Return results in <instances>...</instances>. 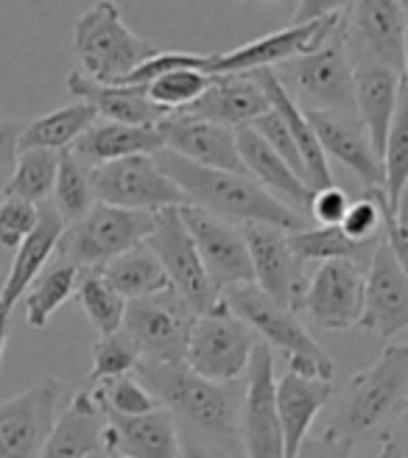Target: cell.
Here are the masks:
<instances>
[{"instance_id": "cell-4", "label": "cell", "mask_w": 408, "mask_h": 458, "mask_svg": "<svg viewBox=\"0 0 408 458\" xmlns=\"http://www.w3.org/2000/svg\"><path fill=\"white\" fill-rule=\"evenodd\" d=\"M275 73L285 87V93L293 98V104L302 106L305 112H330L350 121L355 118L353 59L347 51L344 22L319 48L283 62Z\"/></svg>"}, {"instance_id": "cell-46", "label": "cell", "mask_w": 408, "mask_h": 458, "mask_svg": "<svg viewBox=\"0 0 408 458\" xmlns=\"http://www.w3.org/2000/svg\"><path fill=\"white\" fill-rule=\"evenodd\" d=\"M347 210H350V196L338 185L313 191L308 204V216L316 221V226H342Z\"/></svg>"}, {"instance_id": "cell-12", "label": "cell", "mask_w": 408, "mask_h": 458, "mask_svg": "<svg viewBox=\"0 0 408 458\" xmlns=\"http://www.w3.org/2000/svg\"><path fill=\"white\" fill-rule=\"evenodd\" d=\"M249 380L241 400L238 437L246 458H285L283 428L277 414V375H275V352L263 341L252 352L249 363Z\"/></svg>"}, {"instance_id": "cell-53", "label": "cell", "mask_w": 408, "mask_h": 458, "mask_svg": "<svg viewBox=\"0 0 408 458\" xmlns=\"http://www.w3.org/2000/svg\"><path fill=\"white\" fill-rule=\"evenodd\" d=\"M364 458H400L397 445H395V439H392V433H389V430H380V433H378V439H375L372 453H367Z\"/></svg>"}, {"instance_id": "cell-7", "label": "cell", "mask_w": 408, "mask_h": 458, "mask_svg": "<svg viewBox=\"0 0 408 458\" xmlns=\"http://www.w3.org/2000/svg\"><path fill=\"white\" fill-rule=\"evenodd\" d=\"M151 213H134L98 204L81 221L64 226L56 246V260L79 271H101L106 263L149 241L154 229Z\"/></svg>"}, {"instance_id": "cell-19", "label": "cell", "mask_w": 408, "mask_h": 458, "mask_svg": "<svg viewBox=\"0 0 408 458\" xmlns=\"http://www.w3.org/2000/svg\"><path fill=\"white\" fill-rule=\"evenodd\" d=\"M154 129L163 140V151L183 157L199 168H213V171L246 176L233 129H224L210 121L193 118L188 112H174Z\"/></svg>"}, {"instance_id": "cell-39", "label": "cell", "mask_w": 408, "mask_h": 458, "mask_svg": "<svg viewBox=\"0 0 408 458\" xmlns=\"http://www.w3.org/2000/svg\"><path fill=\"white\" fill-rule=\"evenodd\" d=\"M87 388L93 392V400L104 411V417H143L160 408V403L151 397L149 388L132 375L112 377Z\"/></svg>"}, {"instance_id": "cell-8", "label": "cell", "mask_w": 408, "mask_h": 458, "mask_svg": "<svg viewBox=\"0 0 408 458\" xmlns=\"http://www.w3.org/2000/svg\"><path fill=\"white\" fill-rule=\"evenodd\" d=\"M255 347L258 335L252 327L243 325L224 302H218V308L196 318L185 366L210 383L235 386L249 372Z\"/></svg>"}, {"instance_id": "cell-15", "label": "cell", "mask_w": 408, "mask_h": 458, "mask_svg": "<svg viewBox=\"0 0 408 458\" xmlns=\"http://www.w3.org/2000/svg\"><path fill=\"white\" fill-rule=\"evenodd\" d=\"M179 216H183V224L188 229V235L193 238L201 266L208 271L218 296L230 288L255 285V271H252V260H249V249L241 226L221 221L193 208V204L179 210Z\"/></svg>"}, {"instance_id": "cell-54", "label": "cell", "mask_w": 408, "mask_h": 458, "mask_svg": "<svg viewBox=\"0 0 408 458\" xmlns=\"http://www.w3.org/2000/svg\"><path fill=\"white\" fill-rule=\"evenodd\" d=\"M179 458H213V453H208L201 445H196L193 439H183V447H179Z\"/></svg>"}, {"instance_id": "cell-27", "label": "cell", "mask_w": 408, "mask_h": 458, "mask_svg": "<svg viewBox=\"0 0 408 458\" xmlns=\"http://www.w3.org/2000/svg\"><path fill=\"white\" fill-rule=\"evenodd\" d=\"M67 89L79 101L89 104L96 109L98 118L109 123H123V126H149L154 129L168 112H163L157 104L149 101L143 87H118V84H101L84 76L81 71H73L67 76Z\"/></svg>"}, {"instance_id": "cell-38", "label": "cell", "mask_w": 408, "mask_h": 458, "mask_svg": "<svg viewBox=\"0 0 408 458\" xmlns=\"http://www.w3.org/2000/svg\"><path fill=\"white\" fill-rule=\"evenodd\" d=\"M51 204L64 221V226L81 221L96 208L93 185H89V168H84L71 151H59V171H56Z\"/></svg>"}, {"instance_id": "cell-35", "label": "cell", "mask_w": 408, "mask_h": 458, "mask_svg": "<svg viewBox=\"0 0 408 458\" xmlns=\"http://www.w3.org/2000/svg\"><path fill=\"white\" fill-rule=\"evenodd\" d=\"M79 268L67 266L62 260H54L42 268L39 277L26 291V322L34 330H42L48 325V318L71 300L76 291Z\"/></svg>"}, {"instance_id": "cell-5", "label": "cell", "mask_w": 408, "mask_h": 458, "mask_svg": "<svg viewBox=\"0 0 408 458\" xmlns=\"http://www.w3.org/2000/svg\"><path fill=\"white\" fill-rule=\"evenodd\" d=\"M221 302L230 308L243 325L252 327L255 335L271 352H283L288 358V369L308 377L330 380L333 377V358L313 341L297 313L271 302L268 296L255 285H241L221 293Z\"/></svg>"}, {"instance_id": "cell-21", "label": "cell", "mask_w": 408, "mask_h": 458, "mask_svg": "<svg viewBox=\"0 0 408 458\" xmlns=\"http://www.w3.org/2000/svg\"><path fill=\"white\" fill-rule=\"evenodd\" d=\"M176 420L160 405L143 417H106L104 458H179Z\"/></svg>"}, {"instance_id": "cell-43", "label": "cell", "mask_w": 408, "mask_h": 458, "mask_svg": "<svg viewBox=\"0 0 408 458\" xmlns=\"http://www.w3.org/2000/svg\"><path fill=\"white\" fill-rule=\"evenodd\" d=\"M383 188H372L358 201H350V210L342 221V233L355 243H370L383 238Z\"/></svg>"}, {"instance_id": "cell-11", "label": "cell", "mask_w": 408, "mask_h": 458, "mask_svg": "<svg viewBox=\"0 0 408 458\" xmlns=\"http://www.w3.org/2000/svg\"><path fill=\"white\" fill-rule=\"evenodd\" d=\"M146 246L154 251L157 260H160L166 277L171 283V291L183 296L199 316L218 308L221 296L201 266V258L193 246V238L188 235L179 210L157 213Z\"/></svg>"}, {"instance_id": "cell-20", "label": "cell", "mask_w": 408, "mask_h": 458, "mask_svg": "<svg viewBox=\"0 0 408 458\" xmlns=\"http://www.w3.org/2000/svg\"><path fill=\"white\" fill-rule=\"evenodd\" d=\"M358 327L375 333L387 344L408 330V277L400 271L387 241L378 243L367 268L364 310Z\"/></svg>"}, {"instance_id": "cell-14", "label": "cell", "mask_w": 408, "mask_h": 458, "mask_svg": "<svg viewBox=\"0 0 408 458\" xmlns=\"http://www.w3.org/2000/svg\"><path fill=\"white\" fill-rule=\"evenodd\" d=\"M344 14H347V6L325 20L305 22V26H288L283 31L246 42L241 48L224 51V54H208V76H243L255 71H271V64L280 67L288 59L310 54L342 26Z\"/></svg>"}, {"instance_id": "cell-41", "label": "cell", "mask_w": 408, "mask_h": 458, "mask_svg": "<svg viewBox=\"0 0 408 458\" xmlns=\"http://www.w3.org/2000/svg\"><path fill=\"white\" fill-rule=\"evenodd\" d=\"M89 355H93V366H89V375H87L89 386L112 380V377H126L138 369V363H140V350L134 347V341L123 330L112 335H98Z\"/></svg>"}, {"instance_id": "cell-24", "label": "cell", "mask_w": 408, "mask_h": 458, "mask_svg": "<svg viewBox=\"0 0 408 458\" xmlns=\"http://www.w3.org/2000/svg\"><path fill=\"white\" fill-rule=\"evenodd\" d=\"M62 233H64V221L54 210V204L51 201L39 204V221L31 229V235L17 246V255L9 266L4 288H0V310L12 313L20 296H26L31 283L39 277L42 268L56 255Z\"/></svg>"}, {"instance_id": "cell-23", "label": "cell", "mask_w": 408, "mask_h": 458, "mask_svg": "<svg viewBox=\"0 0 408 458\" xmlns=\"http://www.w3.org/2000/svg\"><path fill=\"white\" fill-rule=\"evenodd\" d=\"M185 112L193 114V118L238 131L263 118L266 112H271V106L258 79L243 73V76H216L213 84L208 87V93L196 104H191Z\"/></svg>"}, {"instance_id": "cell-32", "label": "cell", "mask_w": 408, "mask_h": 458, "mask_svg": "<svg viewBox=\"0 0 408 458\" xmlns=\"http://www.w3.org/2000/svg\"><path fill=\"white\" fill-rule=\"evenodd\" d=\"M98 123V114L96 109L84 104V101H76V104H67L62 109H54L48 114H42V118L31 121L29 126H22V134H20V143H17V154L20 151H71L73 143L79 137Z\"/></svg>"}, {"instance_id": "cell-17", "label": "cell", "mask_w": 408, "mask_h": 458, "mask_svg": "<svg viewBox=\"0 0 408 458\" xmlns=\"http://www.w3.org/2000/svg\"><path fill=\"white\" fill-rule=\"evenodd\" d=\"M62 397V380L48 377L29 392L0 403V458H39L48 442L56 405Z\"/></svg>"}, {"instance_id": "cell-9", "label": "cell", "mask_w": 408, "mask_h": 458, "mask_svg": "<svg viewBox=\"0 0 408 458\" xmlns=\"http://www.w3.org/2000/svg\"><path fill=\"white\" fill-rule=\"evenodd\" d=\"M89 185L98 204L134 210V213H163L188 208L185 193L160 168L154 157H126L89 168Z\"/></svg>"}, {"instance_id": "cell-6", "label": "cell", "mask_w": 408, "mask_h": 458, "mask_svg": "<svg viewBox=\"0 0 408 458\" xmlns=\"http://www.w3.org/2000/svg\"><path fill=\"white\" fill-rule=\"evenodd\" d=\"M73 51L81 62V73L101 84H121L143 62L160 54L154 42L134 34L115 4L89 6L73 29Z\"/></svg>"}, {"instance_id": "cell-45", "label": "cell", "mask_w": 408, "mask_h": 458, "mask_svg": "<svg viewBox=\"0 0 408 458\" xmlns=\"http://www.w3.org/2000/svg\"><path fill=\"white\" fill-rule=\"evenodd\" d=\"M37 221H39L37 204L20 201V199H4L0 201V246L17 249L31 235Z\"/></svg>"}, {"instance_id": "cell-3", "label": "cell", "mask_w": 408, "mask_h": 458, "mask_svg": "<svg viewBox=\"0 0 408 458\" xmlns=\"http://www.w3.org/2000/svg\"><path fill=\"white\" fill-rule=\"evenodd\" d=\"M138 380L149 388L151 397L160 403L168 414L185 420L188 425L210 433L218 439L238 437V417L243 394L235 386H218L193 375L185 363L166 366L140 360L134 369Z\"/></svg>"}, {"instance_id": "cell-47", "label": "cell", "mask_w": 408, "mask_h": 458, "mask_svg": "<svg viewBox=\"0 0 408 458\" xmlns=\"http://www.w3.org/2000/svg\"><path fill=\"white\" fill-rule=\"evenodd\" d=\"M297 458H355V442L338 439L333 433H319V437H308L297 453Z\"/></svg>"}, {"instance_id": "cell-42", "label": "cell", "mask_w": 408, "mask_h": 458, "mask_svg": "<svg viewBox=\"0 0 408 458\" xmlns=\"http://www.w3.org/2000/svg\"><path fill=\"white\" fill-rule=\"evenodd\" d=\"M213 79L216 76H204L199 71H174V73L154 79L143 89H146L151 104H157L163 112L174 114V112H185L191 104H196L204 93H208Z\"/></svg>"}, {"instance_id": "cell-29", "label": "cell", "mask_w": 408, "mask_h": 458, "mask_svg": "<svg viewBox=\"0 0 408 458\" xmlns=\"http://www.w3.org/2000/svg\"><path fill=\"white\" fill-rule=\"evenodd\" d=\"M235 140H238V151L243 159L246 176L255 179L266 193H271L277 201H283L285 208H291L293 213H300V210L308 213L313 191L283 163L275 151L268 148V143L263 140V137L252 126H246V129L235 131Z\"/></svg>"}, {"instance_id": "cell-30", "label": "cell", "mask_w": 408, "mask_h": 458, "mask_svg": "<svg viewBox=\"0 0 408 458\" xmlns=\"http://www.w3.org/2000/svg\"><path fill=\"white\" fill-rule=\"evenodd\" d=\"M249 76L258 79L260 89H263L266 98H268L271 112H275L277 118L285 123V129L291 131L293 143H297V148H300V157H302V165H305V174H308L310 191H322V188L336 185L333 174H330V163H327V157H325L319 140H316V131H313V126L308 121L305 109L293 104V98L285 93V87L280 84L277 73L275 71H255V73H249Z\"/></svg>"}, {"instance_id": "cell-49", "label": "cell", "mask_w": 408, "mask_h": 458, "mask_svg": "<svg viewBox=\"0 0 408 458\" xmlns=\"http://www.w3.org/2000/svg\"><path fill=\"white\" fill-rule=\"evenodd\" d=\"M347 4H333V0H305V4H297L293 9V22L291 26H305V22H316L325 20L336 12H342Z\"/></svg>"}, {"instance_id": "cell-40", "label": "cell", "mask_w": 408, "mask_h": 458, "mask_svg": "<svg viewBox=\"0 0 408 458\" xmlns=\"http://www.w3.org/2000/svg\"><path fill=\"white\" fill-rule=\"evenodd\" d=\"M380 165H383V193H387L389 208H392L403 185L408 182V96H405V87H400V101H397V112H395V121H392V129L387 137V148H383V157H380Z\"/></svg>"}, {"instance_id": "cell-31", "label": "cell", "mask_w": 408, "mask_h": 458, "mask_svg": "<svg viewBox=\"0 0 408 458\" xmlns=\"http://www.w3.org/2000/svg\"><path fill=\"white\" fill-rule=\"evenodd\" d=\"M163 151V140L157 129L149 126H123V123H93L79 140L73 143L71 154L79 159L84 168H98L106 163L126 157H154Z\"/></svg>"}, {"instance_id": "cell-56", "label": "cell", "mask_w": 408, "mask_h": 458, "mask_svg": "<svg viewBox=\"0 0 408 458\" xmlns=\"http://www.w3.org/2000/svg\"><path fill=\"white\" fill-rule=\"evenodd\" d=\"M403 87H405V96H408V37H405V59H403Z\"/></svg>"}, {"instance_id": "cell-26", "label": "cell", "mask_w": 408, "mask_h": 458, "mask_svg": "<svg viewBox=\"0 0 408 458\" xmlns=\"http://www.w3.org/2000/svg\"><path fill=\"white\" fill-rule=\"evenodd\" d=\"M104 411L93 400V392L81 388L54 422L39 458H98L104 455Z\"/></svg>"}, {"instance_id": "cell-13", "label": "cell", "mask_w": 408, "mask_h": 458, "mask_svg": "<svg viewBox=\"0 0 408 458\" xmlns=\"http://www.w3.org/2000/svg\"><path fill=\"white\" fill-rule=\"evenodd\" d=\"M344 37L353 64L372 62L403 76L408 4L397 0H361L347 4Z\"/></svg>"}, {"instance_id": "cell-33", "label": "cell", "mask_w": 408, "mask_h": 458, "mask_svg": "<svg viewBox=\"0 0 408 458\" xmlns=\"http://www.w3.org/2000/svg\"><path fill=\"white\" fill-rule=\"evenodd\" d=\"M101 274L126 302L146 300V296H157V293L171 291V283L166 277L160 260H157V255L146 243L134 246L126 251V255L106 263L101 268Z\"/></svg>"}, {"instance_id": "cell-52", "label": "cell", "mask_w": 408, "mask_h": 458, "mask_svg": "<svg viewBox=\"0 0 408 458\" xmlns=\"http://www.w3.org/2000/svg\"><path fill=\"white\" fill-rule=\"evenodd\" d=\"M392 221H395V226L400 229V233L408 238V182L403 185V191H400V196L395 199V204H392Z\"/></svg>"}, {"instance_id": "cell-44", "label": "cell", "mask_w": 408, "mask_h": 458, "mask_svg": "<svg viewBox=\"0 0 408 458\" xmlns=\"http://www.w3.org/2000/svg\"><path fill=\"white\" fill-rule=\"evenodd\" d=\"M252 129L268 143V148L275 151V154L283 159V163L308 185V174H305V165H302L300 148H297V143H293L291 131L285 129V123L277 118V114H275V112H266L263 118H258V121L252 123ZM308 188H310V185H308Z\"/></svg>"}, {"instance_id": "cell-25", "label": "cell", "mask_w": 408, "mask_h": 458, "mask_svg": "<svg viewBox=\"0 0 408 458\" xmlns=\"http://www.w3.org/2000/svg\"><path fill=\"white\" fill-rule=\"evenodd\" d=\"M333 397V383L308 377L300 372L285 369L277 380V414L283 428V447L285 458H297L302 442L308 439V430L319 411Z\"/></svg>"}, {"instance_id": "cell-2", "label": "cell", "mask_w": 408, "mask_h": 458, "mask_svg": "<svg viewBox=\"0 0 408 458\" xmlns=\"http://www.w3.org/2000/svg\"><path fill=\"white\" fill-rule=\"evenodd\" d=\"M408 403V344H387L378 360L361 369L338 403L327 433L338 439H364L387 430Z\"/></svg>"}, {"instance_id": "cell-22", "label": "cell", "mask_w": 408, "mask_h": 458, "mask_svg": "<svg viewBox=\"0 0 408 458\" xmlns=\"http://www.w3.org/2000/svg\"><path fill=\"white\" fill-rule=\"evenodd\" d=\"M353 87H355V114L361 121V129H364L372 151L380 159L383 148H387V137L395 121V112H397L403 76L383 64L355 62Z\"/></svg>"}, {"instance_id": "cell-48", "label": "cell", "mask_w": 408, "mask_h": 458, "mask_svg": "<svg viewBox=\"0 0 408 458\" xmlns=\"http://www.w3.org/2000/svg\"><path fill=\"white\" fill-rule=\"evenodd\" d=\"M383 241H387V246H389V251L395 255V260H397V266H400V271L408 277V238L400 233V229L395 226V221H392V210H389V199L383 196Z\"/></svg>"}, {"instance_id": "cell-10", "label": "cell", "mask_w": 408, "mask_h": 458, "mask_svg": "<svg viewBox=\"0 0 408 458\" xmlns=\"http://www.w3.org/2000/svg\"><path fill=\"white\" fill-rule=\"evenodd\" d=\"M199 313L179 293L166 291L126 302L123 333L140 350V360L179 366L188 358V341Z\"/></svg>"}, {"instance_id": "cell-18", "label": "cell", "mask_w": 408, "mask_h": 458, "mask_svg": "<svg viewBox=\"0 0 408 458\" xmlns=\"http://www.w3.org/2000/svg\"><path fill=\"white\" fill-rule=\"evenodd\" d=\"M249 260L255 271V288H260L271 302H277L288 310L297 313L302 308L305 296V266L293 258L288 233L263 224L241 226Z\"/></svg>"}, {"instance_id": "cell-28", "label": "cell", "mask_w": 408, "mask_h": 458, "mask_svg": "<svg viewBox=\"0 0 408 458\" xmlns=\"http://www.w3.org/2000/svg\"><path fill=\"white\" fill-rule=\"evenodd\" d=\"M305 114L316 131V140H319L325 157H333L336 163L350 168L364 182L367 191L383 188V165L378 154L372 151L364 131L350 118H338V114H330V112H305Z\"/></svg>"}, {"instance_id": "cell-36", "label": "cell", "mask_w": 408, "mask_h": 458, "mask_svg": "<svg viewBox=\"0 0 408 458\" xmlns=\"http://www.w3.org/2000/svg\"><path fill=\"white\" fill-rule=\"evenodd\" d=\"M59 171V154L56 151H20L14 174L4 185V199H20L29 204H45L54 193Z\"/></svg>"}, {"instance_id": "cell-50", "label": "cell", "mask_w": 408, "mask_h": 458, "mask_svg": "<svg viewBox=\"0 0 408 458\" xmlns=\"http://www.w3.org/2000/svg\"><path fill=\"white\" fill-rule=\"evenodd\" d=\"M22 126L17 121L0 118V165L17 163V143H20Z\"/></svg>"}, {"instance_id": "cell-34", "label": "cell", "mask_w": 408, "mask_h": 458, "mask_svg": "<svg viewBox=\"0 0 408 458\" xmlns=\"http://www.w3.org/2000/svg\"><path fill=\"white\" fill-rule=\"evenodd\" d=\"M380 241L355 243L342 233V226H308V229H300V233L288 235L293 258H297L302 266H308V263H330V260H350V263H355L361 268H370V260H372Z\"/></svg>"}, {"instance_id": "cell-16", "label": "cell", "mask_w": 408, "mask_h": 458, "mask_svg": "<svg viewBox=\"0 0 408 458\" xmlns=\"http://www.w3.org/2000/svg\"><path fill=\"white\" fill-rule=\"evenodd\" d=\"M364 283L367 268L350 260L319 263L308 277L300 310L322 330H350L361 322L364 310Z\"/></svg>"}, {"instance_id": "cell-55", "label": "cell", "mask_w": 408, "mask_h": 458, "mask_svg": "<svg viewBox=\"0 0 408 458\" xmlns=\"http://www.w3.org/2000/svg\"><path fill=\"white\" fill-rule=\"evenodd\" d=\"M9 316H12V313H4V310H0V360H4V352H6V338H9Z\"/></svg>"}, {"instance_id": "cell-51", "label": "cell", "mask_w": 408, "mask_h": 458, "mask_svg": "<svg viewBox=\"0 0 408 458\" xmlns=\"http://www.w3.org/2000/svg\"><path fill=\"white\" fill-rule=\"evenodd\" d=\"M387 430L392 433V439H395V445H397L400 458H408V403H405V408L400 411V417H397Z\"/></svg>"}, {"instance_id": "cell-1", "label": "cell", "mask_w": 408, "mask_h": 458, "mask_svg": "<svg viewBox=\"0 0 408 458\" xmlns=\"http://www.w3.org/2000/svg\"><path fill=\"white\" fill-rule=\"evenodd\" d=\"M154 159L176 182V188L185 193L188 204L221 221H230L235 226L263 224V226L283 229L288 235L310 226L300 213L285 208L283 201L266 193L258 182L249 176L199 168L171 151H157Z\"/></svg>"}, {"instance_id": "cell-37", "label": "cell", "mask_w": 408, "mask_h": 458, "mask_svg": "<svg viewBox=\"0 0 408 458\" xmlns=\"http://www.w3.org/2000/svg\"><path fill=\"white\" fill-rule=\"evenodd\" d=\"M73 293L98 335H112L123 327L126 300L115 293V288L104 280L101 271H79Z\"/></svg>"}]
</instances>
